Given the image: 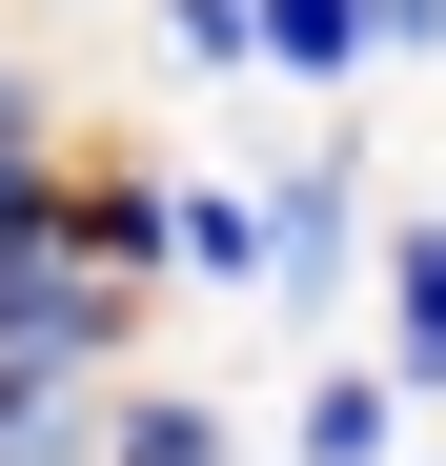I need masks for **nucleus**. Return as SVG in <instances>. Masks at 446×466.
<instances>
[{
	"instance_id": "f257e3e1",
	"label": "nucleus",
	"mask_w": 446,
	"mask_h": 466,
	"mask_svg": "<svg viewBox=\"0 0 446 466\" xmlns=\"http://www.w3.org/2000/svg\"><path fill=\"white\" fill-rule=\"evenodd\" d=\"M365 203H386V142H365V102H305V142H264L244 163V223H264V325L325 345L345 284H365Z\"/></svg>"
},
{
	"instance_id": "f03ea898",
	"label": "nucleus",
	"mask_w": 446,
	"mask_h": 466,
	"mask_svg": "<svg viewBox=\"0 0 446 466\" xmlns=\"http://www.w3.org/2000/svg\"><path fill=\"white\" fill-rule=\"evenodd\" d=\"M264 446H284V466H406L426 406L386 385V345H305V365H284V406H264Z\"/></svg>"
},
{
	"instance_id": "7ed1b4c3",
	"label": "nucleus",
	"mask_w": 446,
	"mask_h": 466,
	"mask_svg": "<svg viewBox=\"0 0 446 466\" xmlns=\"http://www.w3.org/2000/svg\"><path fill=\"white\" fill-rule=\"evenodd\" d=\"M365 345H386L406 406H446V203H365Z\"/></svg>"
},
{
	"instance_id": "20e7f679",
	"label": "nucleus",
	"mask_w": 446,
	"mask_h": 466,
	"mask_svg": "<svg viewBox=\"0 0 446 466\" xmlns=\"http://www.w3.org/2000/svg\"><path fill=\"white\" fill-rule=\"evenodd\" d=\"M163 304H264V223H244V163H163Z\"/></svg>"
},
{
	"instance_id": "39448f33",
	"label": "nucleus",
	"mask_w": 446,
	"mask_h": 466,
	"mask_svg": "<svg viewBox=\"0 0 446 466\" xmlns=\"http://www.w3.org/2000/svg\"><path fill=\"white\" fill-rule=\"evenodd\" d=\"M82 406H102V365H21L0 345V466H82Z\"/></svg>"
},
{
	"instance_id": "423d86ee",
	"label": "nucleus",
	"mask_w": 446,
	"mask_h": 466,
	"mask_svg": "<svg viewBox=\"0 0 446 466\" xmlns=\"http://www.w3.org/2000/svg\"><path fill=\"white\" fill-rule=\"evenodd\" d=\"M142 41H163V82L244 102V0H142Z\"/></svg>"
},
{
	"instance_id": "0eeeda50",
	"label": "nucleus",
	"mask_w": 446,
	"mask_h": 466,
	"mask_svg": "<svg viewBox=\"0 0 446 466\" xmlns=\"http://www.w3.org/2000/svg\"><path fill=\"white\" fill-rule=\"evenodd\" d=\"M365 82H446V0H365Z\"/></svg>"
},
{
	"instance_id": "6e6552de",
	"label": "nucleus",
	"mask_w": 446,
	"mask_h": 466,
	"mask_svg": "<svg viewBox=\"0 0 446 466\" xmlns=\"http://www.w3.org/2000/svg\"><path fill=\"white\" fill-rule=\"evenodd\" d=\"M426 446H446V406H426Z\"/></svg>"
}]
</instances>
